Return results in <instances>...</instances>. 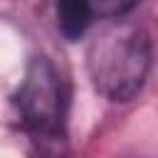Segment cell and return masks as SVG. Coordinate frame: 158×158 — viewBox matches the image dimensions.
I'll list each match as a JSON object with an SVG mask.
<instances>
[{"mask_svg": "<svg viewBox=\"0 0 158 158\" xmlns=\"http://www.w3.org/2000/svg\"><path fill=\"white\" fill-rule=\"evenodd\" d=\"M17 111L25 128L42 143H52L62 136L67 94L59 72L44 57H35L17 89Z\"/></svg>", "mask_w": 158, "mask_h": 158, "instance_id": "cell-2", "label": "cell"}, {"mask_svg": "<svg viewBox=\"0 0 158 158\" xmlns=\"http://www.w3.org/2000/svg\"><path fill=\"white\" fill-rule=\"evenodd\" d=\"M89 77L106 99L128 101L133 99L151 69V40L148 32L123 17L101 25L86 47Z\"/></svg>", "mask_w": 158, "mask_h": 158, "instance_id": "cell-1", "label": "cell"}, {"mask_svg": "<svg viewBox=\"0 0 158 158\" xmlns=\"http://www.w3.org/2000/svg\"><path fill=\"white\" fill-rule=\"evenodd\" d=\"M91 20H94V10L89 2L72 0V2H62L57 7V22L67 40H79L89 30Z\"/></svg>", "mask_w": 158, "mask_h": 158, "instance_id": "cell-3", "label": "cell"}]
</instances>
